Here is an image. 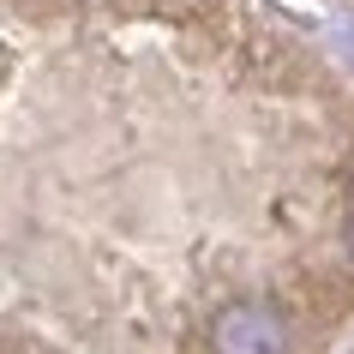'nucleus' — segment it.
Instances as JSON below:
<instances>
[{
    "instance_id": "f257e3e1",
    "label": "nucleus",
    "mask_w": 354,
    "mask_h": 354,
    "mask_svg": "<svg viewBox=\"0 0 354 354\" xmlns=\"http://www.w3.org/2000/svg\"><path fill=\"white\" fill-rule=\"evenodd\" d=\"M205 342H210V354H288L295 348V330H288L277 300L241 295V300H228V306H216Z\"/></svg>"
},
{
    "instance_id": "f03ea898",
    "label": "nucleus",
    "mask_w": 354,
    "mask_h": 354,
    "mask_svg": "<svg viewBox=\"0 0 354 354\" xmlns=\"http://www.w3.org/2000/svg\"><path fill=\"white\" fill-rule=\"evenodd\" d=\"M342 246H348V259H354V205H348V216H342Z\"/></svg>"
}]
</instances>
